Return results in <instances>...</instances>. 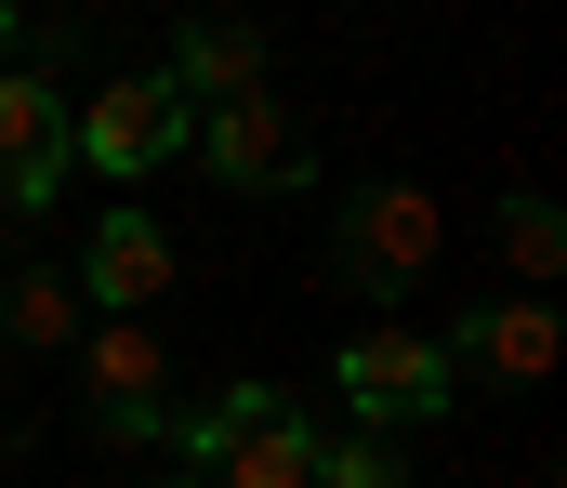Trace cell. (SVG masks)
<instances>
[{
    "label": "cell",
    "mask_w": 567,
    "mask_h": 488,
    "mask_svg": "<svg viewBox=\"0 0 567 488\" xmlns=\"http://www.w3.org/2000/svg\"><path fill=\"white\" fill-rule=\"evenodd\" d=\"M53 185H66V80L0 66V211H40Z\"/></svg>",
    "instance_id": "277c9868"
},
{
    "label": "cell",
    "mask_w": 567,
    "mask_h": 488,
    "mask_svg": "<svg viewBox=\"0 0 567 488\" xmlns=\"http://www.w3.org/2000/svg\"><path fill=\"white\" fill-rule=\"evenodd\" d=\"M158 291H172V238H158L145 211H106V225H93V264H80V304H93V318H145Z\"/></svg>",
    "instance_id": "9c48e42d"
},
{
    "label": "cell",
    "mask_w": 567,
    "mask_h": 488,
    "mask_svg": "<svg viewBox=\"0 0 567 488\" xmlns=\"http://www.w3.org/2000/svg\"><path fill=\"white\" fill-rule=\"evenodd\" d=\"M172 488H198V476H172Z\"/></svg>",
    "instance_id": "9a60e30c"
},
{
    "label": "cell",
    "mask_w": 567,
    "mask_h": 488,
    "mask_svg": "<svg viewBox=\"0 0 567 488\" xmlns=\"http://www.w3.org/2000/svg\"><path fill=\"white\" fill-rule=\"evenodd\" d=\"M555 304H542V291H515V304H475V318L449 330V370H488V383H542V370H555Z\"/></svg>",
    "instance_id": "30bf717a"
},
{
    "label": "cell",
    "mask_w": 567,
    "mask_h": 488,
    "mask_svg": "<svg viewBox=\"0 0 567 488\" xmlns=\"http://www.w3.org/2000/svg\"><path fill=\"white\" fill-rule=\"evenodd\" d=\"M502 251H515L528 278H555V264H567V211L542 198V185H515V198H502Z\"/></svg>",
    "instance_id": "7c38bea8"
},
{
    "label": "cell",
    "mask_w": 567,
    "mask_h": 488,
    "mask_svg": "<svg viewBox=\"0 0 567 488\" xmlns=\"http://www.w3.org/2000/svg\"><path fill=\"white\" fill-rule=\"evenodd\" d=\"M0 66H27V13L13 0H0Z\"/></svg>",
    "instance_id": "5bb4252c"
},
{
    "label": "cell",
    "mask_w": 567,
    "mask_h": 488,
    "mask_svg": "<svg viewBox=\"0 0 567 488\" xmlns=\"http://www.w3.org/2000/svg\"><path fill=\"white\" fill-rule=\"evenodd\" d=\"M449 396H462V370H449L435 330H396V318H383V330L343 343V409H357V423H435Z\"/></svg>",
    "instance_id": "3957f363"
},
{
    "label": "cell",
    "mask_w": 567,
    "mask_h": 488,
    "mask_svg": "<svg viewBox=\"0 0 567 488\" xmlns=\"http://www.w3.org/2000/svg\"><path fill=\"white\" fill-rule=\"evenodd\" d=\"M185 133H198V159L225 172V185H303V133H290L278 93H238V106H212Z\"/></svg>",
    "instance_id": "ba28073f"
},
{
    "label": "cell",
    "mask_w": 567,
    "mask_h": 488,
    "mask_svg": "<svg viewBox=\"0 0 567 488\" xmlns=\"http://www.w3.org/2000/svg\"><path fill=\"white\" fill-rule=\"evenodd\" d=\"M330 264H343L357 304H410L423 264H435V198L423 185H357L343 225H330Z\"/></svg>",
    "instance_id": "6da1fadb"
},
{
    "label": "cell",
    "mask_w": 567,
    "mask_h": 488,
    "mask_svg": "<svg viewBox=\"0 0 567 488\" xmlns=\"http://www.w3.org/2000/svg\"><path fill=\"white\" fill-rule=\"evenodd\" d=\"M317 423L290 409L278 383H238V436H225V463H212V488H317Z\"/></svg>",
    "instance_id": "8992f818"
},
{
    "label": "cell",
    "mask_w": 567,
    "mask_h": 488,
    "mask_svg": "<svg viewBox=\"0 0 567 488\" xmlns=\"http://www.w3.org/2000/svg\"><path fill=\"white\" fill-rule=\"evenodd\" d=\"M0 356H13V343H0Z\"/></svg>",
    "instance_id": "2e32d148"
},
{
    "label": "cell",
    "mask_w": 567,
    "mask_h": 488,
    "mask_svg": "<svg viewBox=\"0 0 567 488\" xmlns=\"http://www.w3.org/2000/svg\"><path fill=\"white\" fill-rule=\"evenodd\" d=\"M80 396H93V436L106 449H158L172 436V356L145 318H93L80 330Z\"/></svg>",
    "instance_id": "7a4b0ae2"
},
{
    "label": "cell",
    "mask_w": 567,
    "mask_h": 488,
    "mask_svg": "<svg viewBox=\"0 0 567 488\" xmlns=\"http://www.w3.org/2000/svg\"><path fill=\"white\" fill-rule=\"evenodd\" d=\"M317 488H396V449L383 436H343V449H317Z\"/></svg>",
    "instance_id": "4fadbf2b"
},
{
    "label": "cell",
    "mask_w": 567,
    "mask_h": 488,
    "mask_svg": "<svg viewBox=\"0 0 567 488\" xmlns=\"http://www.w3.org/2000/svg\"><path fill=\"white\" fill-rule=\"evenodd\" d=\"M80 318H93V304H80L66 278H13V304H0V343H40V356H53Z\"/></svg>",
    "instance_id": "8fae6325"
},
{
    "label": "cell",
    "mask_w": 567,
    "mask_h": 488,
    "mask_svg": "<svg viewBox=\"0 0 567 488\" xmlns=\"http://www.w3.org/2000/svg\"><path fill=\"white\" fill-rule=\"evenodd\" d=\"M158 80H172L185 120H212V106H238V93H278V53H265V27H185Z\"/></svg>",
    "instance_id": "52a82bcc"
},
{
    "label": "cell",
    "mask_w": 567,
    "mask_h": 488,
    "mask_svg": "<svg viewBox=\"0 0 567 488\" xmlns=\"http://www.w3.org/2000/svg\"><path fill=\"white\" fill-rule=\"evenodd\" d=\"M172 146H185V106H172V80H158V66L106 80V93L80 106V159H93V172H120V185H133V172H158Z\"/></svg>",
    "instance_id": "5b68a950"
}]
</instances>
